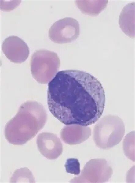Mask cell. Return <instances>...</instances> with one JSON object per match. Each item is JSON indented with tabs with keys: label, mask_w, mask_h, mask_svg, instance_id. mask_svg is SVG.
Segmentation results:
<instances>
[{
	"label": "cell",
	"mask_w": 135,
	"mask_h": 183,
	"mask_svg": "<svg viewBox=\"0 0 135 183\" xmlns=\"http://www.w3.org/2000/svg\"><path fill=\"white\" fill-rule=\"evenodd\" d=\"M105 103L102 84L85 72L59 71L48 84L49 110L66 125L87 126L94 124L102 115Z\"/></svg>",
	"instance_id": "obj_1"
},
{
	"label": "cell",
	"mask_w": 135,
	"mask_h": 183,
	"mask_svg": "<svg viewBox=\"0 0 135 183\" xmlns=\"http://www.w3.org/2000/svg\"><path fill=\"white\" fill-rule=\"evenodd\" d=\"M47 115L43 106L27 101L20 106L17 114L6 124L5 138L14 145H22L32 139L44 126Z\"/></svg>",
	"instance_id": "obj_2"
},
{
	"label": "cell",
	"mask_w": 135,
	"mask_h": 183,
	"mask_svg": "<svg viewBox=\"0 0 135 183\" xmlns=\"http://www.w3.org/2000/svg\"><path fill=\"white\" fill-rule=\"evenodd\" d=\"M125 132V125L120 118L107 115L102 118L95 126L93 139L97 147L108 149L121 141Z\"/></svg>",
	"instance_id": "obj_3"
},
{
	"label": "cell",
	"mask_w": 135,
	"mask_h": 183,
	"mask_svg": "<svg viewBox=\"0 0 135 183\" xmlns=\"http://www.w3.org/2000/svg\"><path fill=\"white\" fill-rule=\"evenodd\" d=\"M31 73L33 77L41 84L47 83L59 69L60 60L57 54L45 49L35 51L30 62Z\"/></svg>",
	"instance_id": "obj_4"
},
{
	"label": "cell",
	"mask_w": 135,
	"mask_h": 183,
	"mask_svg": "<svg viewBox=\"0 0 135 183\" xmlns=\"http://www.w3.org/2000/svg\"><path fill=\"white\" fill-rule=\"evenodd\" d=\"M112 174V169L105 159H93L86 163L80 175L72 179L70 182H106Z\"/></svg>",
	"instance_id": "obj_5"
},
{
	"label": "cell",
	"mask_w": 135,
	"mask_h": 183,
	"mask_svg": "<svg viewBox=\"0 0 135 183\" xmlns=\"http://www.w3.org/2000/svg\"><path fill=\"white\" fill-rule=\"evenodd\" d=\"M80 33L79 24L76 19L66 17L56 22L50 28L49 37L54 42L63 44L76 40Z\"/></svg>",
	"instance_id": "obj_6"
},
{
	"label": "cell",
	"mask_w": 135,
	"mask_h": 183,
	"mask_svg": "<svg viewBox=\"0 0 135 183\" xmlns=\"http://www.w3.org/2000/svg\"><path fill=\"white\" fill-rule=\"evenodd\" d=\"M2 48L6 57L11 62L16 63H20L25 61L29 54L27 44L16 36H10L6 38Z\"/></svg>",
	"instance_id": "obj_7"
},
{
	"label": "cell",
	"mask_w": 135,
	"mask_h": 183,
	"mask_svg": "<svg viewBox=\"0 0 135 183\" xmlns=\"http://www.w3.org/2000/svg\"><path fill=\"white\" fill-rule=\"evenodd\" d=\"M36 143L40 152L49 159H55L63 151L62 144L60 139L53 133L43 132L37 136Z\"/></svg>",
	"instance_id": "obj_8"
},
{
	"label": "cell",
	"mask_w": 135,
	"mask_h": 183,
	"mask_svg": "<svg viewBox=\"0 0 135 183\" xmlns=\"http://www.w3.org/2000/svg\"><path fill=\"white\" fill-rule=\"evenodd\" d=\"M90 127L78 125H67L61 130V139L70 145L79 144L87 140L91 135Z\"/></svg>",
	"instance_id": "obj_9"
},
{
	"label": "cell",
	"mask_w": 135,
	"mask_h": 183,
	"mask_svg": "<svg viewBox=\"0 0 135 183\" xmlns=\"http://www.w3.org/2000/svg\"><path fill=\"white\" fill-rule=\"evenodd\" d=\"M120 27L131 38L135 37V3L127 4L121 12L119 19Z\"/></svg>",
	"instance_id": "obj_10"
},
{
	"label": "cell",
	"mask_w": 135,
	"mask_h": 183,
	"mask_svg": "<svg viewBox=\"0 0 135 183\" xmlns=\"http://www.w3.org/2000/svg\"><path fill=\"white\" fill-rule=\"evenodd\" d=\"M108 1L76 0L75 4L83 13L90 16L98 15L106 7Z\"/></svg>",
	"instance_id": "obj_11"
},
{
	"label": "cell",
	"mask_w": 135,
	"mask_h": 183,
	"mask_svg": "<svg viewBox=\"0 0 135 183\" xmlns=\"http://www.w3.org/2000/svg\"><path fill=\"white\" fill-rule=\"evenodd\" d=\"M134 131L126 136L123 142V149L126 155L134 162Z\"/></svg>",
	"instance_id": "obj_12"
},
{
	"label": "cell",
	"mask_w": 135,
	"mask_h": 183,
	"mask_svg": "<svg viewBox=\"0 0 135 183\" xmlns=\"http://www.w3.org/2000/svg\"><path fill=\"white\" fill-rule=\"evenodd\" d=\"M64 166L66 172L68 173L76 175L80 174V164L77 159L68 158L66 161Z\"/></svg>",
	"instance_id": "obj_13"
}]
</instances>
